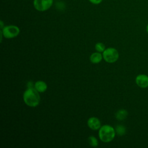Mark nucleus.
Masks as SVG:
<instances>
[{
  "mask_svg": "<svg viewBox=\"0 0 148 148\" xmlns=\"http://www.w3.org/2000/svg\"><path fill=\"white\" fill-rule=\"evenodd\" d=\"M87 125L88 127L92 130H99L101 127L100 120L95 117H91L88 120Z\"/></svg>",
  "mask_w": 148,
  "mask_h": 148,
  "instance_id": "nucleus-7",
  "label": "nucleus"
},
{
  "mask_svg": "<svg viewBox=\"0 0 148 148\" xmlns=\"http://www.w3.org/2000/svg\"><path fill=\"white\" fill-rule=\"evenodd\" d=\"M95 50L97 51H98V52L103 53V51L105 50V46L103 43L99 42V43H97L95 44Z\"/></svg>",
  "mask_w": 148,
  "mask_h": 148,
  "instance_id": "nucleus-13",
  "label": "nucleus"
},
{
  "mask_svg": "<svg viewBox=\"0 0 148 148\" xmlns=\"http://www.w3.org/2000/svg\"><path fill=\"white\" fill-rule=\"evenodd\" d=\"M25 103L30 107H36L40 102V96L38 91L33 87H29L23 94Z\"/></svg>",
  "mask_w": 148,
  "mask_h": 148,
  "instance_id": "nucleus-1",
  "label": "nucleus"
},
{
  "mask_svg": "<svg viewBox=\"0 0 148 148\" xmlns=\"http://www.w3.org/2000/svg\"><path fill=\"white\" fill-rule=\"evenodd\" d=\"M53 2V0H34V6L37 10L43 12L48 10L51 6Z\"/></svg>",
  "mask_w": 148,
  "mask_h": 148,
  "instance_id": "nucleus-5",
  "label": "nucleus"
},
{
  "mask_svg": "<svg viewBox=\"0 0 148 148\" xmlns=\"http://www.w3.org/2000/svg\"><path fill=\"white\" fill-rule=\"evenodd\" d=\"M128 115V112L125 109H120L117 111V112L115 114L116 118L120 121L124 120Z\"/></svg>",
  "mask_w": 148,
  "mask_h": 148,
  "instance_id": "nucleus-10",
  "label": "nucleus"
},
{
  "mask_svg": "<svg viewBox=\"0 0 148 148\" xmlns=\"http://www.w3.org/2000/svg\"><path fill=\"white\" fill-rule=\"evenodd\" d=\"M99 138L103 142L112 141L116 135L115 130L109 125H103L99 130Z\"/></svg>",
  "mask_w": 148,
  "mask_h": 148,
  "instance_id": "nucleus-2",
  "label": "nucleus"
},
{
  "mask_svg": "<svg viewBox=\"0 0 148 148\" xmlns=\"http://www.w3.org/2000/svg\"><path fill=\"white\" fill-rule=\"evenodd\" d=\"M102 0H89V1L93 4H99L102 2Z\"/></svg>",
  "mask_w": 148,
  "mask_h": 148,
  "instance_id": "nucleus-14",
  "label": "nucleus"
},
{
  "mask_svg": "<svg viewBox=\"0 0 148 148\" xmlns=\"http://www.w3.org/2000/svg\"><path fill=\"white\" fill-rule=\"evenodd\" d=\"M146 30H147V32H148V24L147 25V27H146Z\"/></svg>",
  "mask_w": 148,
  "mask_h": 148,
  "instance_id": "nucleus-15",
  "label": "nucleus"
},
{
  "mask_svg": "<svg viewBox=\"0 0 148 148\" xmlns=\"http://www.w3.org/2000/svg\"><path fill=\"white\" fill-rule=\"evenodd\" d=\"M135 82L139 87L143 88H146L148 87V76L144 74L139 75L136 76Z\"/></svg>",
  "mask_w": 148,
  "mask_h": 148,
  "instance_id": "nucleus-6",
  "label": "nucleus"
},
{
  "mask_svg": "<svg viewBox=\"0 0 148 148\" xmlns=\"http://www.w3.org/2000/svg\"><path fill=\"white\" fill-rule=\"evenodd\" d=\"M104 60L109 63L116 62L119 57L117 50L113 47H109L105 49L102 54Z\"/></svg>",
  "mask_w": 148,
  "mask_h": 148,
  "instance_id": "nucleus-3",
  "label": "nucleus"
},
{
  "mask_svg": "<svg viewBox=\"0 0 148 148\" xmlns=\"http://www.w3.org/2000/svg\"><path fill=\"white\" fill-rule=\"evenodd\" d=\"M103 58V56L100 53H94L90 56V61L93 64H98L100 62Z\"/></svg>",
  "mask_w": 148,
  "mask_h": 148,
  "instance_id": "nucleus-9",
  "label": "nucleus"
},
{
  "mask_svg": "<svg viewBox=\"0 0 148 148\" xmlns=\"http://www.w3.org/2000/svg\"><path fill=\"white\" fill-rule=\"evenodd\" d=\"M88 142L89 144L90 145V146H91L92 147H97L98 145V140L97 139V138L95 137H94V136H90L88 138Z\"/></svg>",
  "mask_w": 148,
  "mask_h": 148,
  "instance_id": "nucleus-12",
  "label": "nucleus"
},
{
  "mask_svg": "<svg viewBox=\"0 0 148 148\" xmlns=\"http://www.w3.org/2000/svg\"><path fill=\"white\" fill-rule=\"evenodd\" d=\"M35 88L39 92H45L47 88V86L46 84V83L43 82V81H41V80H39L37 81L34 85Z\"/></svg>",
  "mask_w": 148,
  "mask_h": 148,
  "instance_id": "nucleus-8",
  "label": "nucleus"
},
{
  "mask_svg": "<svg viewBox=\"0 0 148 148\" xmlns=\"http://www.w3.org/2000/svg\"><path fill=\"white\" fill-rule=\"evenodd\" d=\"M116 132L119 136L124 135L125 134V128L121 125H117L116 127Z\"/></svg>",
  "mask_w": 148,
  "mask_h": 148,
  "instance_id": "nucleus-11",
  "label": "nucleus"
},
{
  "mask_svg": "<svg viewBox=\"0 0 148 148\" xmlns=\"http://www.w3.org/2000/svg\"><path fill=\"white\" fill-rule=\"evenodd\" d=\"M2 33L5 38L12 39L16 37L19 34L20 29L16 25H7L2 28Z\"/></svg>",
  "mask_w": 148,
  "mask_h": 148,
  "instance_id": "nucleus-4",
  "label": "nucleus"
}]
</instances>
